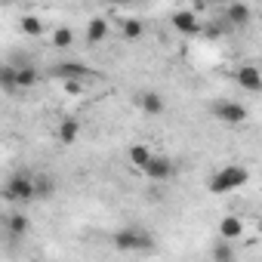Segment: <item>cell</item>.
Here are the masks:
<instances>
[{"mask_svg": "<svg viewBox=\"0 0 262 262\" xmlns=\"http://www.w3.org/2000/svg\"><path fill=\"white\" fill-rule=\"evenodd\" d=\"M53 194H56V179L50 173L34 176V201H50Z\"/></svg>", "mask_w": 262, "mask_h": 262, "instance_id": "cell-13", "label": "cell"}, {"mask_svg": "<svg viewBox=\"0 0 262 262\" xmlns=\"http://www.w3.org/2000/svg\"><path fill=\"white\" fill-rule=\"evenodd\" d=\"M228 244H231V241H225V237H222V244H219V247H213V259H216V262H231V259H234V253H231V247H228Z\"/></svg>", "mask_w": 262, "mask_h": 262, "instance_id": "cell-22", "label": "cell"}, {"mask_svg": "<svg viewBox=\"0 0 262 262\" xmlns=\"http://www.w3.org/2000/svg\"><path fill=\"white\" fill-rule=\"evenodd\" d=\"M136 102H139V108H142V114H145V117H161V114L167 111L164 96H161V93H155V90H145Z\"/></svg>", "mask_w": 262, "mask_h": 262, "instance_id": "cell-6", "label": "cell"}, {"mask_svg": "<svg viewBox=\"0 0 262 262\" xmlns=\"http://www.w3.org/2000/svg\"><path fill=\"white\" fill-rule=\"evenodd\" d=\"M71 43H74V31H71V28H56V31H53V47L65 50V47H71Z\"/></svg>", "mask_w": 262, "mask_h": 262, "instance_id": "cell-21", "label": "cell"}, {"mask_svg": "<svg viewBox=\"0 0 262 262\" xmlns=\"http://www.w3.org/2000/svg\"><path fill=\"white\" fill-rule=\"evenodd\" d=\"M247 179H250V170H247L244 164H225L222 170H216V173L210 176L207 188H210V194H228V191L244 188Z\"/></svg>", "mask_w": 262, "mask_h": 262, "instance_id": "cell-1", "label": "cell"}, {"mask_svg": "<svg viewBox=\"0 0 262 262\" xmlns=\"http://www.w3.org/2000/svg\"><path fill=\"white\" fill-rule=\"evenodd\" d=\"M142 34H145V25H142L139 19H126V22H123V40L136 43V40H139Z\"/></svg>", "mask_w": 262, "mask_h": 262, "instance_id": "cell-19", "label": "cell"}, {"mask_svg": "<svg viewBox=\"0 0 262 262\" xmlns=\"http://www.w3.org/2000/svg\"><path fill=\"white\" fill-rule=\"evenodd\" d=\"M173 170H176V167H173V161H170V158H164V155H151V158H148V164L142 167V173H145L151 182H167V179L173 176Z\"/></svg>", "mask_w": 262, "mask_h": 262, "instance_id": "cell-5", "label": "cell"}, {"mask_svg": "<svg viewBox=\"0 0 262 262\" xmlns=\"http://www.w3.org/2000/svg\"><path fill=\"white\" fill-rule=\"evenodd\" d=\"M207 4H216V0H207Z\"/></svg>", "mask_w": 262, "mask_h": 262, "instance_id": "cell-25", "label": "cell"}, {"mask_svg": "<svg viewBox=\"0 0 262 262\" xmlns=\"http://www.w3.org/2000/svg\"><path fill=\"white\" fill-rule=\"evenodd\" d=\"M0 198H4L7 204H28V201H34V179L28 173L7 176L4 188H0Z\"/></svg>", "mask_w": 262, "mask_h": 262, "instance_id": "cell-3", "label": "cell"}, {"mask_svg": "<svg viewBox=\"0 0 262 262\" xmlns=\"http://www.w3.org/2000/svg\"><path fill=\"white\" fill-rule=\"evenodd\" d=\"M19 28H22V34H28V37H40V34H43L40 16H22V19H19Z\"/></svg>", "mask_w": 262, "mask_h": 262, "instance_id": "cell-18", "label": "cell"}, {"mask_svg": "<svg viewBox=\"0 0 262 262\" xmlns=\"http://www.w3.org/2000/svg\"><path fill=\"white\" fill-rule=\"evenodd\" d=\"M105 37H108V22H105V19H93V22L86 25V43H90V47H99Z\"/></svg>", "mask_w": 262, "mask_h": 262, "instance_id": "cell-17", "label": "cell"}, {"mask_svg": "<svg viewBox=\"0 0 262 262\" xmlns=\"http://www.w3.org/2000/svg\"><path fill=\"white\" fill-rule=\"evenodd\" d=\"M170 22H173V28H176L179 34H198V19H194V13H188V10H176V13L170 16Z\"/></svg>", "mask_w": 262, "mask_h": 262, "instance_id": "cell-10", "label": "cell"}, {"mask_svg": "<svg viewBox=\"0 0 262 262\" xmlns=\"http://www.w3.org/2000/svg\"><path fill=\"white\" fill-rule=\"evenodd\" d=\"M213 117L222 120V123L237 126V123H244V120L250 117V111H247V105H241V102H234V99H222V102L213 105Z\"/></svg>", "mask_w": 262, "mask_h": 262, "instance_id": "cell-4", "label": "cell"}, {"mask_svg": "<svg viewBox=\"0 0 262 262\" xmlns=\"http://www.w3.org/2000/svg\"><path fill=\"white\" fill-rule=\"evenodd\" d=\"M237 86L247 90V93H259L262 90V74L256 65H241L237 68Z\"/></svg>", "mask_w": 262, "mask_h": 262, "instance_id": "cell-7", "label": "cell"}, {"mask_svg": "<svg viewBox=\"0 0 262 262\" xmlns=\"http://www.w3.org/2000/svg\"><path fill=\"white\" fill-rule=\"evenodd\" d=\"M65 93L68 96H80V80H65Z\"/></svg>", "mask_w": 262, "mask_h": 262, "instance_id": "cell-23", "label": "cell"}, {"mask_svg": "<svg viewBox=\"0 0 262 262\" xmlns=\"http://www.w3.org/2000/svg\"><path fill=\"white\" fill-rule=\"evenodd\" d=\"M225 19H228V25L231 28H244V25H250V19H253V10L247 7V4H228V10H225Z\"/></svg>", "mask_w": 262, "mask_h": 262, "instance_id": "cell-9", "label": "cell"}, {"mask_svg": "<svg viewBox=\"0 0 262 262\" xmlns=\"http://www.w3.org/2000/svg\"><path fill=\"white\" fill-rule=\"evenodd\" d=\"M241 234H244V222H241V216H225V219L219 222V237L234 241V237H241Z\"/></svg>", "mask_w": 262, "mask_h": 262, "instance_id": "cell-16", "label": "cell"}, {"mask_svg": "<svg viewBox=\"0 0 262 262\" xmlns=\"http://www.w3.org/2000/svg\"><path fill=\"white\" fill-rule=\"evenodd\" d=\"M37 80H40V71H37L34 65H28V62H16V86H19V93L31 90Z\"/></svg>", "mask_w": 262, "mask_h": 262, "instance_id": "cell-8", "label": "cell"}, {"mask_svg": "<svg viewBox=\"0 0 262 262\" xmlns=\"http://www.w3.org/2000/svg\"><path fill=\"white\" fill-rule=\"evenodd\" d=\"M148 158H151V151L145 145H133V148H129V164H133L136 170H142L148 164Z\"/></svg>", "mask_w": 262, "mask_h": 262, "instance_id": "cell-20", "label": "cell"}, {"mask_svg": "<svg viewBox=\"0 0 262 262\" xmlns=\"http://www.w3.org/2000/svg\"><path fill=\"white\" fill-rule=\"evenodd\" d=\"M7 4H13V0H0V7H7Z\"/></svg>", "mask_w": 262, "mask_h": 262, "instance_id": "cell-24", "label": "cell"}, {"mask_svg": "<svg viewBox=\"0 0 262 262\" xmlns=\"http://www.w3.org/2000/svg\"><path fill=\"white\" fill-rule=\"evenodd\" d=\"M28 228H31V222H28L25 213H13V216L7 219V234H10L13 241H22V237L28 234Z\"/></svg>", "mask_w": 262, "mask_h": 262, "instance_id": "cell-14", "label": "cell"}, {"mask_svg": "<svg viewBox=\"0 0 262 262\" xmlns=\"http://www.w3.org/2000/svg\"><path fill=\"white\" fill-rule=\"evenodd\" d=\"M0 93H7V96L19 93V86H16V62H0Z\"/></svg>", "mask_w": 262, "mask_h": 262, "instance_id": "cell-11", "label": "cell"}, {"mask_svg": "<svg viewBox=\"0 0 262 262\" xmlns=\"http://www.w3.org/2000/svg\"><path fill=\"white\" fill-rule=\"evenodd\" d=\"M53 74H56L59 80H80V77H86L90 71H86L80 62H59V65L53 68Z\"/></svg>", "mask_w": 262, "mask_h": 262, "instance_id": "cell-12", "label": "cell"}, {"mask_svg": "<svg viewBox=\"0 0 262 262\" xmlns=\"http://www.w3.org/2000/svg\"><path fill=\"white\" fill-rule=\"evenodd\" d=\"M77 136H80V123H77V120H71V117H68V120H62V123H59V129H56V139H59L62 145H74V142H77Z\"/></svg>", "mask_w": 262, "mask_h": 262, "instance_id": "cell-15", "label": "cell"}, {"mask_svg": "<svg viewBox=\"0 0 262 262\" xmlns=\"http://www.w3.org/2000/svg\"><path fill=\"white\" fill-rule=\"evenodd\" d=\"M111 241H114V247L120 253H148V250H155V237L145 228H139V225H129V228L114 231Z\"/></svg>", "mask_w": 262, "mask_h": 262, "instance_id": "cell-2", "label": "cell"}]
</instances>
